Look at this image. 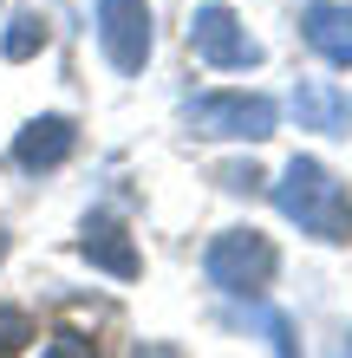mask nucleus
I'll return each instance as SVG.
<instances>
[{
  "label": "nucleus",
  "mask_w": 352,
  "mask_h": 358,
  "mask_svg": "<svg viewBox=\"0 0 352 358\" xmlns=\"http://www.w3.org/2000/svg\"><path fill=\"white\" fill-rule=\"evenodd\" d=\"M274 208L314 241H352V189L314 157H294L274 182Z\"/></svg>",
  "instance_id": "1"
},
{
  "label": "nucleus",
  "mask_w": 352,
  "mask_h": 358,
  "mask_svg": "<svg viewBox=\"0 0 352 358\" xmlns=\"http://www.w3.org/2000/svg\"><path fill=\"white\" fill-rule=\"evenodd\" d=\"M274 241L261 235V228H222V235L202 248V273H209V287L235 293V300H255V293L274 280Z\"/></svg>",
  "instance_id": "2"
},
{
  "label": "nucleus",
  "mask_w": 352,
  "mask_h": 358,
  "mask_svg": "<svg viewBox=\"0 0 352 358\" xmlns=\"http://www.w3.org/2000/svg\"><path fill=\"white\" fill-rule=\"evenodd\" d=\"M183 124H190L196 137H241V143H261V137H274V98H261V92H196V98H183Z\"/></svg>",
  "instance_id": "3"
},
{
  "label": "nucleus",
  "mask_w": 352,
  "mask_h": 358,
  "mask_svg": "<svg viewBox=\"0 0 352 358\" xmlns=\"http://www.w3.org/2000/svg\"><path fill=\"white\" fill-rule=\"evenodd\" d=\"M190 52L202 59V66H216V72H248V66H261V39L248 33L222 0H209V7L190 13Z\"/></svg>",
  "instance_id": "4"
},
{
  "label": "nucleus",
  "mask_w": 352,
  "mask_h": 358,
  "mask_svg": "<svg viewBox=\"0 0 352 358\" xmlns=\"http://www.w3.org/2000/svg\"><path fill=\"white\" fill-rule=\"evenodd\" d=\"M98 46H105L111 72L137 78L150 66V0H98Z\"/></svg>",
  "instance_id": "5"
},
{
  "label": "nucleus",
  "mask_w": 352,
  "mask_h": 358,
  "mask_svg": "<svg viewBox=\"0 0 352 358\" xmlns=\"http://www.w3.org/2000/svg\"><path fill=\"white\" fill-rule=\"evenodd\" d=\"M78 150V124L72 117H59V111H46V117H33L27 131L13 137V163L27 176H46V170H59V163H66Z\"/></svg>",
  "instance_id": "6"
},
{
  "label": "nucleus",
  "mask_w": 352,
  "mask_h": 358,
  "mask_svg": "<svg viewBox=\"0 0 352 358\" xmlns=\"http://www.w3.org/2000/svg\"><path fill=\"white\" fill-rule=\"evenodd\" d=\"M78 255H85L92 267L118 273V280H137V273H143L131 235H124V222H118V215H105V208H98V215H85V228H78Z\"/></svg>",
  "instance_id": "7"
},
{
  "label": "nucleus",
  "mask_w": 352,
  "mask_h": 358,
  "mask_svg": "<svg viewBox=\"0 0 352 358\" xmlns=\"http://www.w3.org/2000/svg\"><path fill=\"white\" fill-rule=\"evenodd\" d=\"M294 117H300V131L346 137L352 131V92L326 85V78H300V85H294Z\"/></svg>",
  "instance_id": "8"
},
{
  "label": "nucleus",
  "mask_w": 352,
  "mask_h": 358,
  "mask_svg": "<svg viewBox=\"0 0 352 358\" xmlns=\"http://www.w3.org/2000/svg\"><path fill=\"white\" fill-rule=\"evenodd\" d=\"M300 39L333 66H352V7L346 0H314L300 7Z\"/></svg>",
  "instance_id": "9"
},
{
  "label": "nucleus",
  "mask_w": 352,
  "mask_h": 358,
  "mask_svg": "<svg viewBox=\"0 0 352 358\" xmlns=\"http://www.w3.org/2000/svg\"><path fill=\"white\" fill-rule=\"evenodd\" d=\"M39 46H46V20H39L33 7H27V13H13V20H7V33H0V59H13V66H20V59H33Z\"/></svg>",
  "instance_id": "10"
},
{
  "label": "nucleus",
  "mask_w": 352,
  "mask_h": 358,
  "mask_svg": "<svg viewBox=\"0 0 352 358\" xmlns=\"http://www.w3.org/2000/svg\"><path fill=\"white\" fill-rule=\"evenodd\" d=\"M241 320H255V326L267 332L274 358H300V345H294V320H287V313H274V306H261V293L248 300V313H241Z\"/></svg>",
  "instance_id": "11"
},
{
  "label": "nucleus",
  "mask_w": 352,
  "mask_h": 358,
  "mask_svg": "<svg viewBox=\"0 0 352 358\" xmlns=\"http://www.w3.org/2000/svg\"><path fill=\"white\" fill-rule=\"evenodd\" d=\"M27 339H33V320H27L20 306H0V358H13Z\"/></svg>",
  "instance_id": "12"
},
{
  "label": "nucleus",
  "mask_w": 352,
  "mask_h": 358,
  "mask_svg": "<svg viewBox=\"0 0 352 358\" xmlns=\"http://www.w3.org/2000/svg\"><path fill=\"white\" fill-rule=\"evenodd\" d=\"M39 358H98V352H92V339H78V332H52V345Z\"/></svg>",
  "instance_id": "13"
},
{
  "label": "nucleus",
  "mask_w": 352,
  "mask_h": 358,
  "mask_svg": "<svg viewBox=\"0 0 352 358\" xmlns=\"http://www.w3.org/2000/svg\"><path fill=\"white\" fill-rule=\"evenodd\" d=\"M216 182L241 196V189H255V182H261V170H255V163H222V170H216Z\"/></svg>",
  "instance_id": "14"
},
{
  "label": "nucleus",
  "mask_w": 352,
  "mask_h": 358,
  "mask_svg": "<svg viewBox=\"0 0 352 358\" xmlns=\"http://www.w3.org/2000/svg\"><path fill=\"white\" fill-rule=\"evenodd\" d=\"M131 358H183V345H163V339H150V345H137Z\"/></svg>",
  "instance_id": "15"
},
{
  "label": "nucleus",
  "mask_w": 352,
  "mask_h": 358,
  "mask_svg": "<svg viewBox=\"0 0 352 358\" xmlns=\"http://www.w3.org/2000/svg\"><path fill=\"white\" fill-rule=\"evenodd\" d=\"M0 255H7V235H0Z\"/></svg>",
  "instance_id": "16"
}]
</instances>
